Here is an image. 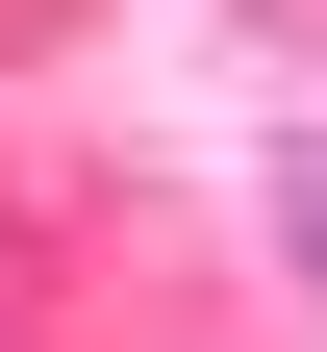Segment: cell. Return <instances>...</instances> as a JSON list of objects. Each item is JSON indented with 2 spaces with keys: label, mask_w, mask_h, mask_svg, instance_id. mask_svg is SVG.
<instances>
[{
  "label": "cell",
  "mask_w": 327,
  "mask_h": 352,
  "mask_svg": "<svg viewBox=\"0 0 327 352\" xmlns=\"http://www.w3.org/2000/svg\"><path fill=\"white\" fill-rule=\"evenodd\" d=\"M302 277H327V176H302Z\"/></svg>",
  "instance_id": "6da1fadb"
}]
</instances>
